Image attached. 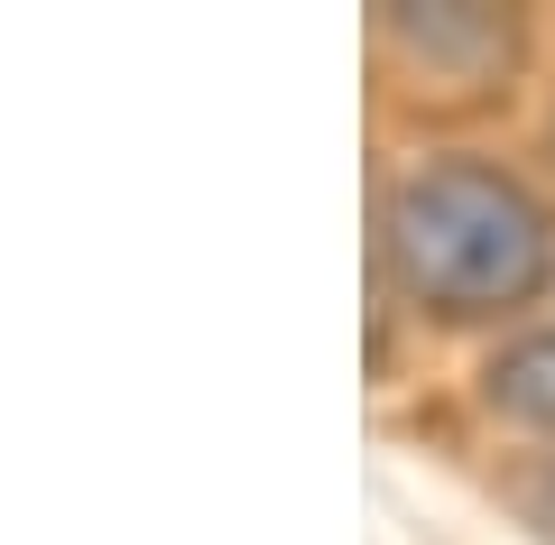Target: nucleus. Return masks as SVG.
I'll return each mask as SVG.
<instances>
[{
	"instance_id": "nucleus-1",
	"label": "nucleus",
	"mask_w": 555,
	"mask_h": 545,
	"mask_svg": "<svg viewBox=\"0 0 555 545\" xmlns=\"http://www.w3.org/2000/svg\"><path fill=\"white\" fill-rule=\"evenodd\" d=\"M379 277L436 324L518 314L555 277V213L500 157H416L379 204Z\"/></svg>"
},
{
	"instance_id": "nucleus-2",
	"label": "nucleus",
	"mask_w": 555,
	"mask_h": 545,
	"mask_svg": "<svg viewBox=\"0 0 555 545\" xmlns=\"http://www.w3.org/2000/svg\"><path fill=\"white\" fill-rule=\"evenodd\" d=\"M379 38H389V56H408L426 83H454V93H491L518 65V20L481 10V0H398Z\"/></svg>"
},
{
	"instance_id": "nucleus-3",
	"label": "nucleus",
	"mask_w": 555,
	"mask_h": 545,
	"mask_svg": "<svg viewBox=\"0 0 555 545\" xmlns=\"http://www.w3.org/2000/svg\"><path fill=\"white\" fill-rule=\"evenodd\" d=\"M481 398H491V416H509V426L555 434V333H518L491 371H481Z\"/></svg>"
},
{
	"instance_id": "nucleus-4",
	"label": "nucleus",
	"mask_w": 555,
	"mask_h": 545,
	"mask_svg": "<svg viewBox=\"0 0 555 545\" xmlns=\"http://www.w3.org/2000/svg\"><path fill=\"white\" fill-rule=\"evenodd\" d=\"M518 499H528V527H537V536L555 545V453H546V463H537V481L518 490Z\"/></svg>"
},
{
	"instance_id": "nucleus-5",
	"label": "nucleus",
	"mask_w": 555,
	"mask_h": 545,
	"mask_svg": "<svg viewBox=\"0 0 555 545\" xmlns=\"http://www.w3.org/2000/svg\"><path fill=\"white\" fill-rule=\"evenodd\" d=\"M546 148H555V120H546Z\"/></svg>"
}]
</instances>
